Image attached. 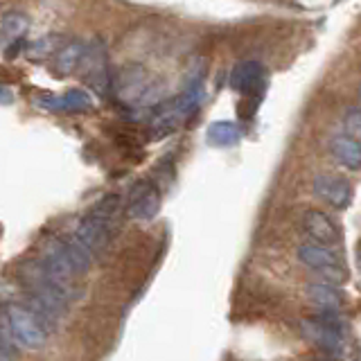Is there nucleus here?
<instances>
[{"label":"nucleus","mask_w":361,"mask_h":361,"mask_svg":"<svg viewBox=\"0 0 361 361\" xmlns=\"http://www.w3.org/2000/svg\"><path fill=\"white\" fill-rule=\"evenodd\" d=\"M86 50H88L86 45L79 43V41L68 43L66 48H61L59 52H56V71H59L61 75L73 73L77 66H82Z\"/></svg>","instance_id":"nucleus-13"},{"label":"nucleus","mask_w":361,"mask_h":361,"mask_svg":"<svg viewBox=\"0 0 361 361\" xmlns=\"http://www.w3.org/2000/svg\"><path fill=\"white\" fill-rule=\"evenodd\" d=\"M27 30V18L18 14V11H11L3 20H0V45L9 48V43L14 45L23 41V34Z\"/></svg>","instance_id":"nucleus-12"},{"label":"nucleus","mask_w":361,"mask_h":361,"mask_svg":"<svg viewBox=\"0 0 361 361\" xmlns=\"http://www.w3.org/2000/svg\"><path fill=\"white\" fill-rule=\"evenodd\" d=\"M240 129L235 122H214L208 129V140L217 147H233L235 142H240Z\"/></svg>","instance_id":"nucleus-14"},{"label":"nucleus","mask_w":361,"mask_h":361,"mask_svg":"<svg viewBox=\"0 0 361 361\" xmlns=\"http://www.w3.org/2000/svg\"><path fill=\"white\" fill-rule=\"evenodd\" d=\"M298 257L302 264H307L310 269H314L316 274H321L325 278V282H343L345 280V264L341 255H338L334 248L330 246H321V244H314V242H307L300 246L298 251Z\"/></svg>","instance_id":"nucleus-3"},{"label":"nucleus","mask_w":361,"mask_h":361,"mask_svg":"<svg viewBox=\"0 0 361 361\" xmlns=\"http://www.w3.org/2000/svg\"><path fill=\"white\" fill-rule=\"evenodd\" d=\"M310 296L316 305H321L323 312H330V314H336L343 305L341 291H338V287L332 285V282H316V285H310Z\"/></svg>","instance_id":"nucleus-10"},{"label":"nucleus","mask_w":361,"mask_h":361,"mask_svg":"<svg viewBox=\"0 0 361 361\" xmlns=\"http://www.w3.org/2000/svg\"><path fill=\"white\" fill-rule=\"evenodd\" d=\"M11 102H14V93H11L7 86L0 84V106H7Z\"/></svg>","instance_id":"nucleus-16"},{"label":"nucleus","mask_w":361,"mask_h":361,"mask_svg":"<svg viewBox=\"0 0 361 361\" xmlns=\"http://www.w3.org/2000/svg\"><path fill=\"white\" fill-rule=\"evenodd\" d=\"M314 192L336 210H343L353 203V188H350V183L343 180L341 176H330V174L316 176Z\"/></svg>","instance_id":"nucleus-5"},{"label":"nucleus","mask_w":361,"mask_h":361,"mask_svg":"<svg viewBox=\"0 0 361 361\" xmlns=\"http://www.w3.org/2000/svg\"><path fill=\"white\" fill-rule=\"evenodd\" d=\"M302 334L310 338L314 345H319L323 353L332 357H341L345 350V330L343 323L336 319V314L323 312L316 319L302 321Z\"/></svg>","instance_id":"nucleus-1"},{"label":"nucleus","mask_w":361,"mask_h":361,"mask_svg":"<svg viewBox=\"0 0 361 361\" xmlns=\"http://www.w3.org/2000/svg\"><path fill=\"white\" fill-rule=\"evenodd\" d=\"M145 84H147V79H145V73L138 71V68H129V71H124L120 73L118 77V93L122 99H138L142 93H145Z\"/></svg>","instance_id":"nucleus-11"},{"label":"nucleus","mask_w":361,"mask_h":361,"mask_svg":"<svg viewBox=\"0 0 361 361\" xmlns=\"http://www.w3.org/2000/svg\"><path fill=\"white\" fill-rule=\"evenodd\" d=\"M332 154L348 169H361V142L350 135H338L332 140Z\"/></svg>","instance_id":"nucleus-9"},{"label":"nucleus","mask_w":361,"mask_h":361,"mask_svg":"<svg viewBox=\"0 0 361 361\" xmlns=\"http://www.w3.org/2000/svg\"><path fill=\"white\" fill-rule=\"evenodd\" d=\"M161 210V195L154 183H138L131 192V203H129V217L133 219H152L154 214Z\"/></svg>","instance_id":"nucleus-8"},{"label":"nucleus","mask_w":361,"mask_h":361,"mask_svg":"<svg viewBox=\"0 0 361 361\" xmlns=\"http://www.w3.org/2000/svg\"><path fill=\"white\" fill-rule=\"evenodd\" d=\"M302 231L312 237L314 244L321 246H336L341 242V233H338V226L327 217V214L319 210H310L302 214Z\"/></svg>","instance_id":"nucleus-6"},{"label":"nucleus","mask_w":361,"mask_h":361,"mask_svg":"<svg viewBox=\"0 0 361 361\" xmlns=\"http://www.w3.org/2000/svg\"><path fill=\"white\" fill-rule=\"evenodd\" d=\"M7 325H9V336L20 348H41L52 327L37 312H32L27 305H18V307L9 310Z\"/></svg>","instance_id":"nucleus-2"},{"label":"nucleus","mask_w":361,"mask_h":361,"mask_svg":"<svg viewBox=\"0 0 361 361\" xmlns=\"http://www.w3.org/2000/svg\"><path fill=\"white\" fill-rule=\"evenodd\" d=\"M34 106L50 111V113H82V111L93 109V97L82 88H71L63 95L41 93L34 97Z\"/></svg>","instance_id":"nucleus-4"},{"label":"nucleus","mask_w":361,"mask_h":361,"mask_svg":"<svg viewBox=\"0 0 361 361\" xmlns=\"http://www.w3.org/2000/svg\"><path fill=\"white\" fill-rule=\"evenodd\" d=\"M11 353H14V338L0 330V355H11Z\"/></svg>","instance_id":"nucleus-15"},{"label":"nucleus","mask_w":361,"mask_h":361,"mask_svg":"<svg viewBox=\"0 0 361 361\" xmlns=\"http://www.w3.org/2000/svg\"><path fill=\"white\" fill-rule=\"evenodd\" d=\"M267 84V73L257 61H242L235 66L231 75V86L242 95L257 97V88L262 90Z\"/></svg>","instance_id":"nucleus-7"}]
</instances>
